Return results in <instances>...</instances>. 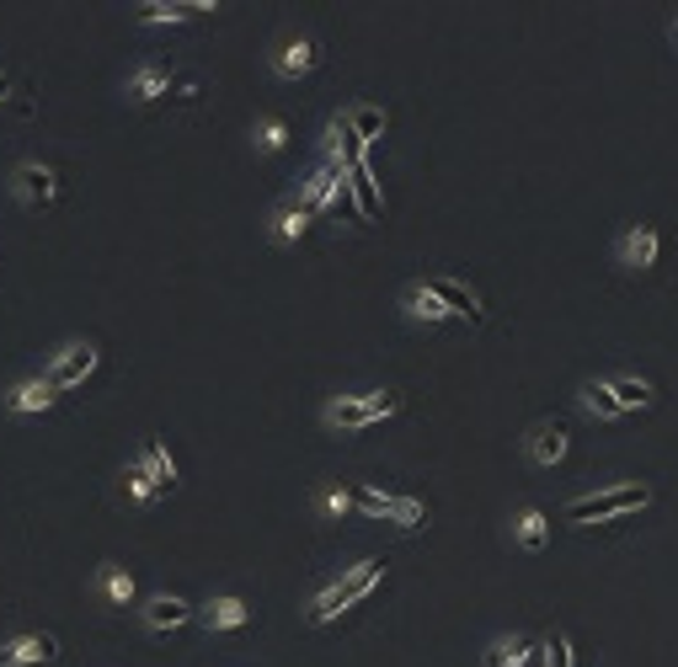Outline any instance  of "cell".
<instances>
[{"instance_id": "6da1fadb", "label": "cell", "mask_w": 678, "mask_h": 667, "mask_svg": "<svg viewBox=\"0 0 678 667\" xmlns=\"http://www.w3.org/2000/svg\"><path fill=\"white\" fill-rule=\"evenodd\" d=\"M652 502V486H610V491H593V496H577L566 507V524H593V518H625L636 507Z\"/></svg>"}, {"instance_id": "7a4b0ae2", "label": "cell", "mask_w": 678, "mask_h": 667, "mask_svg": "<svg viewBox=\"0 0 678 667\" xmlns=\"http://www.w3.org/2000/svg\"><path fill=\"white\" fill-rule=\"evenodd\" d=\"M401 412V395L395 390H379V395H348V401H331L326 406V427H369L379 417H395Z\"/></svg>"}, {"instance_id": "3957f363", "label": "cell", "mask_w": 678, "mask_h": 667, "mask_svg": "<svg viewBox=\"0 0 678 667\" xmlns=\"http://www.w3.org/2000/svg\"><path fill=\"white\" fill-rule=\"evenodd\" d=\"M359 507H364L369 518H390V524H401V529H423V524H428V507H423L417 496H385V491H374V486L359 491Z\"/></svg>"}, {"instance_id": "277c9868", "label": "cell", "mask_w": 678, "mask_h": 667, "mask_svg": "<svg viewBox=\"0 0 678 667\" xmlns=\"http://www.w3.org/2000/svg\"><path fill=\"white\" fill-rule=\"evenodd\" d=\"M60 657V641L54 635H16L0 646V667H38V663H54Z\"/></svg>"}, {"instance_id": "5b68a950", "label": "cell", "mask_w": 678, "mask_h": 667, "mask_svg": "<svg viewBox=\"0 0 678 667\" xmlns=\"http://www.w3.org/2000/svg\"><path fill=\"white\" fill-rule=\"evenodd\" d=\"M657 256H663V241H657L652 225H630V230H625V241H619V262H625L630 273L657 267Z\"/></svg>"}, {"instance_id": "8992f818", "label": "cell", "mask_w": 678, "mask_h": 667, "mask_svg": "<svg viewBox=\"0 0 678 667\" xmlns=\"http://www.w3.org/2000/svg\"><path fill=\"white\" fill-rule=\"evenodd\" d=\"M97 358H102V353H97L91 342H75V348H64L60 358H54V368H49V385H54V390H70V385H80V379H86V374L97 368Z\"/></svg>"}, {"instance_id": "52a82bcc", "label": "cell", "mask_w": 678, "mask_h": 667, "mask_svg": "<svg viewBox=\"0 0 678 667\" xmlns=\"http://www.w3.org/2000/svg\"><path fill=\"white\" fill-rule=\"evenodd\" d=\"M16 192H22L27 203H38V209H49V203L60 198V177H54L49 166H38V161H27V166H16Z\"/></svg>"}, {"instance_id": "ba28073f", "label": "cell", "mask_w": 678, "mask_h": 667, "mask_svg": "<svg viewBox=\"0 0 678 667\" xmlns=\"http://www.w3.org/2000/svg\"><path fill=\"white\" fill-rule=\"evenodd\" d=\"M321 64V49L310 43V38H289L278 54H273V70L284 75V80H300V75H310Z\"/></svg>"}, {"instance_id": "9c48e42d", "label": "cell", "mask_w": 678, "mask_h": 667, "mask_svg": "<svg viewBox=\"0 0 678 667\" xmlns=\"http://www.w3.org/2000/svg\"><path fill=\"white\" fill-rule=\"evenodd\" d=\"M566 438H572V432L561 423H540L529 432V460H535V465H561V460H566Z\"/></svg>"}, {"instance_id": "30bf717a", "label": "cell", "mask_w": 678, "mask_h": 667, "mask_svg": "<svg viewBox=\"0 0 678 667\" xmlns=\"http://www.w3.org/2000/svg\"><path fill=\"white\" fill-rule=\"evenodd\" d=\"M139 614H145V625H150V630H177V625L192 619V604L177 599V593H161V599H150Z\"/></svg>"}, {"instance_id": "8fae6325", "label": "cell", "mask_w": 678, "mask_h": 667, "mask_svg": "<svg viewBox=\"0 0 678 667\" xmlns=\"http://www.w3.org/2000/svg\"><path fill=\"white\" fill-rule=\"evenodd\" d=\"M5 406H11V412H22V417L49 412V406H54V385H49V379H22V385L5 395Z\"/></svg>"}, {"instance_id": "7c38bea8", "label": "cell", "mask_w": 678, "mask_h": 667, "mask_svg": "<svg viewBox=\"0 0 678 667\" xmlns=\"http://www.w3.org/2000/svg\"><path fill=\"white\" fill-rule=\"evenodd\" d=\"M348 192L359 198V219H379V214H385V203H379V187H374V177H369V166H364V161L348 172Z\"/></svg>"}, {"instance_id": "4fadbf2b", "label": "cell", "mask_w": 678, "mask_h": 667, "mask_svg": "<svg viewBox=\"0 0 678 667\" xmlns=\"http://www.w3.org/2000/svg\"><path fill=\"white\" fill-rule=\"evenodd\" d=\"M513 540L524 550H540L551 540V518L540 513V507H518V518H513Z\"/></svg>"}, {"instance_id": "5bb4252c", "label": "cell", "mask_w": 678, "mask_h": 667, "mask_svg": "<svg viewBox=\"0 0 678 667\" xmlns=\"http://www.w3.org/2000/svg\"><path fill=\"white\" fill-rule=\"evenodd\" d=\"M428 289H432V294H438L443 304H449V315H465V320H481V300H476L470 289H460L454 278H432Z\"/></svg>"}, {"instance_id": "9a60e30c", "label": "cell", "mask_w": 678, "mask_h": 667, "mask_svg": "<svg viewBox=\"0 0 678 667\" xmlns=\"http://www.w3.org/2000/svg\"><path fill=\"white\" fill-rule=\"evenodd\" d=\"M379 577H385V561H359V566H353L348 577H337V588H342V599H348V608L359 604V599L369 593V588L379 582Z\"/></svg>"}, {"instance_id": "2e32d148", "label": "cell", "mask_w": 678, "mask_h": 667, "mask_svg": "<svg viewBox=\"0 0 678 667\" xmlns=\"http://www.w3.org/2000/svg\"><path fill=\"white\" fill-rule=\"evenodd\" d=\"M406 315H412V320H428V326H438V320H449V304L438 300L428 284H417V289H406Z\"/></svg>"}, {"instance_id": "e0dca14e", "label": "cell", "mask_w": 678, "mask_h": 667, "mask_svg": "<svg viewBox=\"0 0 678 667\" xmlns=\"http://www.w3.org/2000/svg\"><path fill=\"white\" fill-rule=\"evenodd\" d=\"M145 470H150L155 491H172V486H177V465H172V454H166V443H161V438H150V443H145Z\"/></svg>"}, {"instance_id": "ac0fdd59", "label": "cell", "mask_w": 678, "mask_h": 667, "mask_svg": "<svg viewBox=\"0 0 678 667\" xmlns=\"http://www.w3.org/2000/svg\"><path fill=\"white\" fill-rule=\"evenodd\" d=\"M535 663V646L524 635H502L492 652H487V667H529Z\"/></svg>"}, {"instance_id": "d6986e66", "label": "cell", "mask_w": 678, "mask_h": 667, "mask_svg": "<svg viewBox=\"0 0 678 667\" xmlns=\"http://www.w3.org/2000/svg\"><path fill=\"white\" fill-rule=\"evenodd\" d=\"M582 406H588L593 417H604V423L625 417V406L615 401V390H610V385H599V379H593V385H582Z\"/></svg>"}, {"instance_id": "ffe728a7", "label": "cell", "mask_w": 678, "mask_h": 667, "mask_svg": "<svg viewBox=\"0 0 678 667\" xmlns=\"http://www.w3.org/2000/svg\"><path fill=\"white\" fill-rule=\"evenodd\" d=\"M251 619V608L241 599H214L209 604V630H241Z\"/></svg>"}, {"instance_id": "44dd1931", "label": "cell", "mask_w": 678, "mask_h": 667, "mask_svg": "<svg viewBox=\"0 0 678 667\" xmlns=\"http://www.w3.org/2000/svg\"><path fill=\"white\" fill-rule=\"evenodd\" d=\"M610 390H615V401L625 412H636V406H652L657 401V390L646 385V379H610Z\"/></svg>"}, {"instance_id": "7402d4cb", "label": "cell", "mask_w": 678, "mask_h": 667, "mask_svg": "<svg viewBox=\"0 0 678 667\" xmlns=\"http://www.w3.org/2000/svg\"><path fill=\"white\" fill-rule=\"evenodd\" d=\"M166 86H172V80H166V70L145 64V70H139V75L128 80V97H134V102H155V97H161Z\"/></svg>"}, {"instance_id": "603a6c76", "label": "cell", "mask_w": 678, "mask_h": 667, "mask_svg": "<svg viewBox=\"0 0 678 667\" xmlns=\"http://www.w3.org/2000/svg\"><path fill=\"white\" fill-rule=\"evenodd\" d=\"M337 192H342V177L315 172V177L305 183V209H326V203H337Z\"/></svg>"}, {"instance_id": "cb8c5ba5", "label": "cell", "mask_w": 678, "mask_h": 667, "mask_svg": "<svg viewBox=\"0 0 678 667\" xmlns=\"http://www.w3.org/2000/svg\"><path fill=\"white\" fill-rule=\"evenodd\" d=\"M310 230V209L300 203V209H278V219H273V236L278 241H300Z\"/></svg>"}, {"instance_id": "d4e9b609", "label": "cell", "mask_w": 678, "mask_h": 667, "mask_svg": "<svg viewBox=\"0 0 678 667\" xmlns=\"http://www.w3.org/2000/svg\"><path fill=\"white\" fill-rule=\"evenodd\" d=\"M187 16H198V11H192V5H161V0H155V5H139V22H145V27H166V22L177 27Z\"/></svg>"}, {"instance_id": "484cf974", "label": "cell", "mask_w": 678, "mask_h": 667, "mask_svg": "<svg viewBox=\"0 0 678 667\" xmlns=\"http://www.w3.org/2000/svg\"><path fill=\"white\" fill-rule=\"evenodd\" d=\"M284 144H289V123H284V118H262V128H256V150H267V155H273V150H284Z\"/></svg>"}, {"instance_id": "4316f807", "label": "cell", "mask_w": 678, "mask_h": 667, "mask_svg": "<svg viewBox=\"0 0 678 667\" xmlns=\"http://www.w3.org/2000/svg\"><path fill=\"white\" fill-rule=\"evenodd\" d=\"M124 481H128V496H134L139 507H150V502L161 496V491H155V481H150V470H145V465H134V470H128Z\"/></svg>"}, {"instance_id": "83f0119b", "label": "cell", "mask_w": 678, "mask_h": 667, "mask_svg": "<svg viewBox=\"0 0 678 667\" xmlns=\"http://www.w3.org/2000/svg\"><path fill=\"white\" fill-rule=\"evenodd\" d=\"M353 134H359V144H369L374 134H379V128H385V113H379V108H359V113H353Z\"/></svg>"}, {"instance_id": "f1b7e54d", "label": "cell", "mask_w": 678, "mask_h": 667, "mask_svg": "<svg viewBox=\"0 0 678 667\" xmlns=\"http://www.w3.org/2000/svg\"><path fill=\"white\" fill-rule=\"evenodd\" d=\"M545 667H572V635L566 630H555L551 646H545Z\"/></svg>"}, {"instance_id": "f546056e", "label": "cell", "mask_w": 678, "mask_h": 667, "mask_svg": "<svg viewBox=\"0 0 678 667\" xmlns=\"http://www.w3.org/2000/svg\"><path fill=\"white\" fill-rule=\"evenodd\" d=\"M108 599H113V604H128V599H134V577H128V571H108Z\"/></svg>"}, {"instance_id": "4dcf8cb0", "label": "cell", "mask_w": 678, "mask_h": 667, "mask_svg": "<svg viewBox=\"0 0 678 667\" xmlns=\"http://www.w3.org/2000/svg\"><path fill=\"white\" fill-rule=\"evenodd\" d=\"M348 507H359L353 491H326V513H348Z\"/></svg>"}, {"instance_id": "1f68e13d", "label": "cell", "mask_w": 678, "mask_h": 667, "mask_svg": "<svg viewBox=\"0 0 678 667\" xmlns=\"http://www.w3.org/2000/svg\"><path fill=\"white\" fill-rule=\"evenodd\" d=\"M0 97H5V75H0Z\"/></svg>"}]
</instances>
